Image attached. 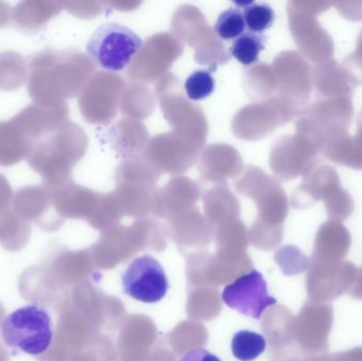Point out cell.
Here are the masks:
<instances>
[{
  "label": "cell",
  "mask_w": 362,
  "mask_h": 361,
  "mask_svg": "<svg viewBox=\"0 0 362 361\" xmlns=\"http://www.w3.org/2000/svg\"><path fill=\"white\" fill-rule=\"evenodd\" d=\"M0 335L10 349L36 356L48 351L54 331L50 314L44 307L28 304L4 317Z\"/></svg>",
  "instance_id": "cell-1"
},
{
  "label": "cell",
  "mask_w": 362,
  "mask_h": 361,
  "mask_svg": "<svg viewBox=\"0 0 362 361\" xmlns=\"http://www.w3.org/2000/svg\"><path fill=\"white\" fill-rule=\"evenodd\" d=\"M141 38L137 33L117 23L102 25L87 42V52L101 69L118 72L124 70L141 50Z\"/></svg>",
  "instance_id": "cell-2"
},
{
  "label": "cell",
  "mask_w": 362,
  "mask_h": 361,
  "mask_svg": "<svg viewBox=\"0 0 362 361\" xmlns=\"http://www.w3.org/2000/svg\"><path fill=\"white\" fill-rule=\"evenodd\" d=\"M125 294L144 303L163 300L169 290V281L160 263L151 256L135 259L122 276Z\"/></svg>",
  "instance_id": "cell-3"
},
{
  "label": "cell",
  "mask_w": 362,
  "mask_h": 361,
  "mask_svg": "<svg viewBox=\"0 0 362 361\" xmlns=\"http://www.w3.org/2000/svg\"><path fill=\"white\" fill-rule=\"evenodd\" d=\"M221 299L230 309L257 320L261 319L266 309L276 304V299L268 294L263 276L255 269L228 284Z\"/></svg>",
  "instance_id": "cell-4"
},
{
  "label": "cell",
  "mask_w": 362,
  "mask_h": 361,
  "mask_svg": "<svg viewBox=\"0 0 362 361\" xmlns=\"http://www.w3.org/2000/svg\"><path fill=\"white\" fill-rule=\"evenodd\" d=\"M357 266L351 262L312 263L308 276V298L312 302L327 303L348 294Z\"/></svg>",
  "instance_id": "cell-5"
},
{
  "label": "cell",
  "mask_w": 362,
  "mask_h": 361,
  "mask_svg": "<svg viewBox=\"0 0 362 361\" xmlns=\"http://www.w3.org/2000/svg\"><path fill=\"white\" fill-rule=\"evenodd\" d=\"M334 322L333 307L329 303L310 302L299 316V341L306 354H325Z\"/></svg>",
  "instance_id": "cell-6"
},
{
  "label": "cell",
  "mask_w": 362,
  "mask_h": 361,
  "mask_svg": "<svg viewBox=\"0 0 362 361\" xmlns=\"http://www.w3.org/2000/svg\"><path fill=\"white\" fill-rule=\"evenodd\" d=\"M351 247V237L348 231L337 225H325L315 244L313 263L344 262Z\"/></svg>",
  "instance_id": "cell-7"
},
{
  "label": "cell",
  "mask_w": 362,
  "mask_h": 361,
  "mask_svg": "<svg viewBox=\"0 0 362 361\" xmlns=\"http://www.w3.org/2000/svg\"><path fill=\"white\" fill-rule=\"evenodd\" d=\"M265 42L266 36L264 34L253 33L247 30L240 37L233 40L229 52L238 63L250 66L259 61V54L265 49Z\"/></svg>",
  "instance_id": "cell-8"
},
{
  "label": "cell",
  "mask_w": 362,
  "mask_h": 361,
  "mask_svg": "<svg viewBox=\"0 0 362 361\" xmlns=\"http://www.w3.org/2000/svg\"><path fill=\"white\" fill-rule=\"evenodd\" d=\"M267 341L257 333L240 331L232 339L231 349L234 357L240 361H252L265 352Z\"/></svg>",
  "instance_id": "cell-9"
},
{
  "label": "cell",
  "mask_w": 362,
  "mask_h": 361,
  "mask_svg": "<svg viewBox=\"0 0 362 361\" xmlns=\"http://www.w3.org/2000/svg\"><path fill=\"white\" fill-rule=\"evenodd\" d=\"M235 4L243 10L245 23L248 31L263 34L264 31L274 25L276 14L269 4L265 2H245V4L235 2Z\"/></svg>",
  "instance_id": "cell-10"
},
{
  "label": "cell",
  "mask_w": 362,
  "mask_h": 361,
  "mask_svg": "<svg viewBox=\"0 0 362 361\" xmlns=\"http://www.w3.org/2000/svg\"><path fill=\"white\" fill-rule=\"evenodd\" d=\"M214 32L223 40H235L246 32L243 10L233 6L221 13L214 25Z\"/></svg>",
  "instance_id": "cell-11"
},
{
  "label": "cell",
  "mask_w": 362,
  "mask_h": 361,
  "mask_svg": "<svg viewBox=\"0 0 362 361\" xmlns=\"http://www.w3.org/2000/svg\"><path fill=\"white\" fill-rule=\"evenodd\" d=\"M185 93L192 101H200L210 97L215 89L212 73L206 69H199L189 74L185 83Z\"/></svg>",
  "instance_id": "cell-12"
},
{
  "label": "cell",
  "mask_w": 362,
  "mask_h": 361,
  "mask_svg": "<svg viewBox=\"0 0 362 361\" xmlns=\"http://www.w3.org/2000/svg\"><path fill=\"white\" fill-rule=\"evenodd\" d=\"M306 361H362V347L355 348L346 352L334 354H320Z\"/></svg>",
  "instance_id": "cell-13"
},
{
  "label": "cell",
  "mask_w": 362,
  "mask_h": 361,
  "mask_svg": "<svg viewBox=\"0 0 362 361\" xmlns=\"http://www.w3.org/2000/svg\"><path fill=\"white\" fill-rule=\"evenodd\" d=\"M180 361H221L217 356L200 348L189 350L181 356Z\"/></svg>",
  "instance_id": "cell-14"
},
{
  "label": "cell",
  "mask_w": 362,
  "mask_h": 361,
  "mask_svg": "<svg viewBox=\"0 0 362 361\" xmlns=\"http://www.w3.org/2000/svg\"><path fill=\"white\" fill-rule=\"evenodd\" d=\"M348 295L357 300H362V267L361 268L357 267L356 273H355Z\"/></svg>",
  "instance_id": "cell-15"
}]
</instances>
